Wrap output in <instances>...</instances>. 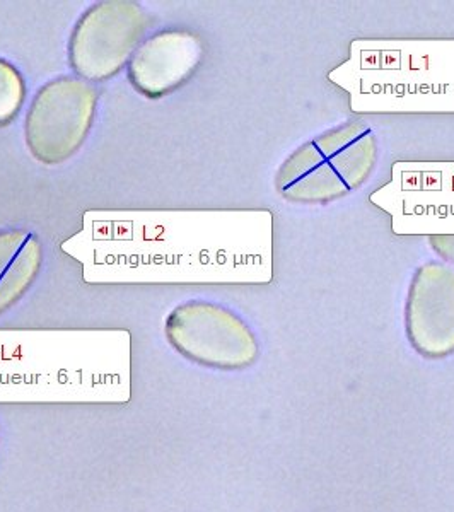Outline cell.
<instances>
[{
    "instance_id": "cell-2",
    "label": "cell",
    "mask_w": 454,
    "mask_h": 512,
    "mask_svg": "<svg viewBox=\"0 0 454 512\" xmlns=\"http://www.w3.org/2000/svg\"><path fill=\"white\" fill-rule=\"evenodd\" d=\"M129 374L122 330H0V398L110 400Z\"/></svg>"
},
{
    "instance_id": "cell-7",
    "label": "cell",
    "mask_w": 454,
    "mask_h": 512,
    "mask_svg": "<svg viewBox=\"0 0 454 512\" xmlns=\"http://www.w3.org/2000/svg\"><path fill=\"white\" fill-rule=\"evenodd\" d=\"M169 344L200 366L236 371L257 361L258 342L250 326L233 311L190 301L176 306L164 325Z\"/></svg>"
},
{
    "instance_id": "cell-10",
    "label": "cell",
    "mask_w": 454,
    "mask_h": 512,
    "mask_svg": "<svg viewBox=\"0 0 454 512\" xmlns=\"http://www.w3.org/2000/svg\"><path fill=\"white\" fill-rule=\"evenodd\" d=\"M204 57L195 33L166 30L142 41L129 62V79L147 98L173 93L193 76Z\"/></svg>"
},
{
    "instance_id": "cell-11",
    "label": "cell",
    "mask_w": 454,
    "mask_h": 512,
    "mask_svg": "<svg viewBox=\"0 0 454 512\" xmlns=\"http://www.w3.org/2000/svg\"><path fill=\"white\" fill-rule=\"evenodd\" d=\"M40 239L24 229L0 231V315L28 292L40 274Z\"/></svg>"
},
{
    "instance_id": "cell-1",
    "label": "cell",
    "mask_w": 454,
    "mask_h": 512,
    "mask_svg": "<svg viewBox=\"0 0 454 512\" xmlns=\"http://www.w3.org/2000/svg\"><path fill=\"white\" fill-rule=\"evenodd\" d=\"M89 284H263L268 210H88L62 243Z\"/></svg>"
},
{
    "instance_id": "cell-8",
    "label": "cell",
    "mask_w": 454,
    "mask_h": 512,
    "mask_svg": "<svg viewBox=\"0 0 454 512\" xmlns=\"http://www.w3.org/2000/svg\"><path fill=\"white\" fill-rule=\"evenodd\" d=\"M373 202L390 212L396 233L454 234V164H396Z\"/></svg>"
},
{
    "instance_id": "cell-12",
    "label": "cell",
    "mask_w": 454,
    "mask_h": 512,
    "mask_svg": "<svg viewBox=\"0 0 454 512\" xmlns=\"http://www.w3.org/2000/svg\"><path fill=\"white\" fill-rule=\"evenodd\" d=\"M26 98V84L14 65L0 59V128L18 117Z\"/></svg>"
},
{
    "instance_id": "cell-5",
    "label": "cell",
    "mask_w": 454,
    "mask_h": 512,
    "mask_svg": "<svg viewBox=\"0 0 454 512\" xmlns=\"http://www.w3.org/2000/svg\"><path fill=\"white\" fill-rule=\"evenodd\" d=\"M151 18L130 0H106L89 7L77 21L69 41V62L86 81H106L129 65Z\"/></svg>"
},
{
    "instance_id": "cell-3",
    "label": "cell",
    "mask_w": 454,
    "mask_h": 512,
    "mask_svg": "<svg viewBox=\"0 0 454 512\" xmlns=\"http://www.w3.org/2000/svg\"><path fill=\"white\" fill-rule=\"evenodd\" d=\"M330 77L356 111H454V41H357Z\"/></svg>"
},
{
    "instance_id": "cell-13",
    "label": "cell",
    "mask_w": 454,
    "mask_h": 512,
    "mask_svg": "<svg viewBox=\"0 0 454 512\" xmlns=\"http://www.w3.org/2000/svg\"><path fill=\"white\" fill-rule=\"evenodd\" d=\"M431 243L439 255L454 262V236H432Z\"/></svg>"
},
{
    "instance_id": "cell-9",
    "label": "cell",
    "mask_w": 454,
    "mask_h": 512,
    "mask_svg": "<svg viewBox=\"0 0 454 512\" xmlns=\"http://www.w3.org/2000/svg\"><path fill=\"white\" fill-rule=\"evenodd\" d=\"M407 332L420 354L454 352V268L429 263L415 274L407 303Z\"/></svg>"
},
{
    "instance_id": "cell-6",
    "label": "cell",
    "mask_w": 454,
    "mask_h": 512,
    "mask_svg": "<svg viewBox=\"0 0 454 512\" xmlns=\"http://www.w3.org/2000/svg\"><path fill=\"white\" fill-rule=\"evenodd\" d=\"M96 89L81 77H59L36 93L24 122L31 156L45 164L64 163L81 149L93 127Z\"/></svg>"
},
{
    "instance_id": "cell-4",
    "label": "cell",
    "mask_w": 454,
    "mask_h": 512,
    "mask_svg": "<svg viewBox=\"0 0 454 512\" xmlns=\"http://www.w3.org/2000/svg\"><path fill=\"white\" fill-rule=\"evenodd\" d=\"M378 144L371 128L350 123L301 147L280 169L277 188L294 202H326L361 187L373 173Z\"/></svg>"
}]
</instances>
